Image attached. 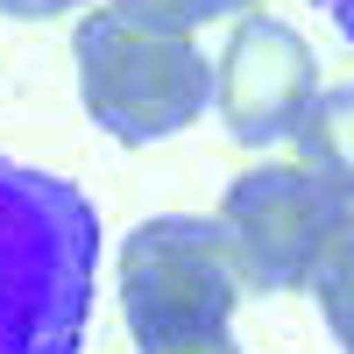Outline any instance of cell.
Wrapping results in <instances>:
<instances>
[{"instance_id":"7","label":"cell","mask_w":354,"mask_h":354,"mask_svg":"<svg viewBox=\"0 0 354 354\" xmlns=\"http://www.w3.org/2000/svg\"><path fill=\"white\" fill-rule=\"evenodd\" d=\"M312 298H319V319H326V333L340 340V354H354V234L326 255V270L312 277Z\"/></svg>"},{"instance_id":"10","label":"cell","mask_w":354,"mask_h":354,"mask_svg":"<svg viewBox=\"0 0 354 354\" xmlns=\"http://www.w3.org/2000/svg\"><path fill=\"white\" fill-rule=\"evenodd\" d=\"M319 8H326V15H333V21H340V36H347V43H354V0H319Z\"/></svg>"},{"instance_id":"8","label":"cell","mask_w":354,"mask_h":354,"mask_svg":"<svg viewBox=\"0 0 354 354\" xmlns=\"http://www.w3.org/2000/svg\"><path fill=\"white\" fill-rule=\"evenodd\" d=\"M248 8L262 0H113V15H135V21H156V28H192L198 21H248Z\"/></svg>"},{"instance_id":"6","label":"cell","mask_w":354,"mask_h":354,"mask_svg":"<svg viewBox=\"0 0 354 354\" xmlns=\"http://www.w3.org/2000/svg\"><path fill=\"white\" fill-rule=\"evenodd\" d=\"M290 149H298V163L312 177H326V185L354 205V85H319V100L305 106Z\"/></svg>"},{"instance_id":"9","label":"cell","mask_w":354,"mask_h":354,"mask_svg":"<svg viewBox=\"0 0 354 354\" xmlns=\"http://www.w3.org/2000/svg\"><path fill=\"white\" fill-rule=\"evenodd\" d=\"M71 8H85V0H0L8 21H57V15H71Z\"/></svg>"},{"instance_id":"1","label":"cell","mask_w":354,"mask_h":354,"mask_svg":"<svg viewBox=\"0 0 354 354\" xmlns=\"http://www.w3.org/2000/svg\"><path fill=\"white\" fill-rule=\"evenodd\" d=\"M100 220L71 177L0 156V354H78Z\"/></svg>"},{"instance_id":"3","label":"cell","mask_w":354,"mask_h":354,"mask_svg":"<svg viewBox=\"0 0 354 354\" xmlns=\"http://www.w3.org/2000/svg\"><path fill=\"white\" fill-rule=\"evenodd\" d=\"M71 64H78L85 113L128 149L192 128L213 106V64H205L198 36H185V28H156V21L100 8L78 21Z\"/></svg>"},{"instance_id":"5","label":"cell","mask_w":354,"mask_h":354,"mask_svg":"<svg viewBox=\"0 0 354 354\" xmlns=\"http://www.w3.org/2000/svg\"><path fill=\"white\" fill-rule=\"evenodd\" d=\"M319 100V57L290 21L248 15L227 36L220 64H213V106L234 142H290L305 121V106Z\"/></svg>"},{"instance_id":"4","label":"cell","mask_w":354,"mask_h":354,"mask_svg":"<svg viewBox=\"0 0 354 354\" xmlns=\"http://www.w3.org/2000/svg\"><path fill=\"white\" fill-rule=\"evenodd\" d=\"M213 220L234 241L241 290H312L326 255L354 234V205L305 163H262L227 185Z\"/></svg>"},{"instance_id":"2","label":"cell","mask_w":354,"mask_h":354,"mask_svg":"<svg viewBox=\"0 0 354 354\" xmlns=\"http://www.w3.org/2000/svg\"><path fill=\"white\" fill-rule=\"evenodd\" d=\"M234 305H241V262L213 213H163L128 234L121 319L142 354H241Z\"/></svg>"}]
</instances>
